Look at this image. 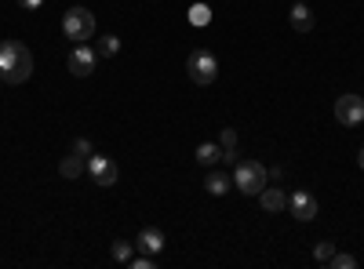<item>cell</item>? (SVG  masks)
I'll use <instances>...</instances> for the list:
<instances>
[{"mask_svg": "<svg viewBox=\"0 0 364 269\" xmlns=\"http://www.w3.org/2000/svg\"><path fill=\"white\" fill-rule=\"evenodd\" d=\"M29 77H33V51L22 40H0V80L26 84Z\"/></svg>", "mask_w": 364, "mask_h": 269, "instance_id": "obj_1", "label": "cell"}, {"mask_svg": "<svg viewBox=\"0 0 364 269\" xmlns=\"http://www.w3.org/2000/svg\"><path fill=\"white\" fill-rule=\"evenodd\" d=\"M266 182H269V175L259 160H237L233 164V186L245 197H259L266 190Z\"/></svg>", "mask_w": 364, "mask_h": 269, "instance_id": "obj_2", "label": "cell"}, {"mask_svg": "<svg viewBox=\"0 0 364 269\" xmlns=\"http://www.w3.org/2000/svg\"><path fill=\"white\" fill-rule=\"evenodd\" d=\"M63 33H66V40H77V44L91 40L95 37V15L87 8H70L63 15Z\"/></svg>", "mask_w": 364, "mask_h": 269, "instance_id": "obj_3", "label": "cell"}, {"mask_svg": "<svg viewBox=\"0 0 364 269\" xmlns=\"http://www.w3.org/2000/svg\"><path fill=\"white\" fill-rule=\"evenodd\" d=\"M186 73H190V80H193V84H200V87L215 84V77H219V62H215V55H211V51H193V55L186 58Z\"/></svg>", "mask_w": 364, "mask_h": 269, "instance_id": "obj_4", "label": "cell"}, {"mask_svg": "<svg viewBox=\"0 0 364 269\" xmlns=\"http://www.w3.org/2000/svg\"><path fill=\"white\" fill-rule=\"evenodd\" d=\"M336 121L343 128H360L364 124V99L360 95H343L336 102Z\"/></svg>", "mask_w": 364, "mask_h": 269, "instance_id": "obj_5", "label": "cell"}, {"mask_svg": "<svg viewBox=\"0 0 364 269\" xmlns=\"http://www.w3.org/2000/svg\"><path fill=\"white\" fill-rule=\"evenodd\" d=\"M87 175H91V182L95 186H117V178H120V168L109 160V157H99V153H91L87 157Z\"/></svg>", "mask_w": 364, "mask_h": 269, "instance_id": "obj_6", "label": "cell"}, {"mask_svg": "<svg viewBox=\"0 0 364 269\" xmlns=\"http://www.w3.org/2000/svg\"><path fill=\"white\" fill-rule=\"evenodd\" d=\"M288 212H291L299 222H314L317 212H321V204H317V197H314L310 190H295V193L288 197Z\"/></svg>", "mask_w": 364, "mask_h": 269, "instance_id": "obj_7", "label": "cell"}, {"mask_svg": "<svg viewBox=\"0 0 364 269\" xmlns=\"http://www.w3.org/2000/svg\"><path fill=\"white\" fill-rule=\"evenodd\" d=\"M95 62H99V51L87 48V44H77L70 51V73L73 77H91V73H95Z\"/></svg>", "mask_w": 364, "mask_h": 269, "instance_id": "obj_8", "label": "cell"}, {"mask_svg": "<svg viewBox=\"0 0 364 269\" xmlns=\"http://www.w3.org/2000/svg\"><path fill=\"white\" fill-rule=\"evenodd\" d=\"M259 204H262L266 215H281V212H288V193L281 186H266L259 193Z\"/></svg>", "mask_w": 364, "mask_h": 269, "instance_id": "obj_9", "label": "cell"}, {"mask_svg": "<svg viewBox=\"0 0 364 269\" xmlns=\"http://www.w3.org/2000/svg\"><path fill=\"white\" fill-rule=\"evenodd\" d=\"M164 244H168V241H164V233H161V229H149V226L135 236V248H139L142 255H161Z\"/></svg>", "mask_w": 364, "mask_h": 269, "instance_id": "obj_10", "label": "cell"}, {"mask_svg": "<svg viewBox=\"0 0 364 269\" xmlns=\"http://www.w3.org/2000/svg\"><path fill=\"white\" fill-rule=\"evenodd\" d=\"M288 22H291L295 33H310V29H314V11L306 8V0H295L291 11H288Z\"/></svg>", "mask_w": 364, "mask_h": 269, "instance_id": "obj_11", "label": "cell"}, {"mask_svg": "<svg viewBox=\"0 0 364 269\" xmlns=\"http://www.w3.org/2000/svg\"><path fill=\"white\" fill-rule=\"evenodd\" d=\"M204 190H208L211 197H226V193L233 190V178H230L226 171H208V178H204Z\"/></svg>", "mask_w": 364, "mask_h": 269, "instance_id": "obj_12", "label": "cell"}, {"mask_svg": "<svg viewBox=\"0 0 364 269\" xmlns=\"http://www.w3.org/2000/svg\"><path fill=\"white\" fill-rule=\"evenodd\" d=\"M219 146H223V160H226V164H237V160H240V149H237V131H233V128H223Z\"/></svg>", "mask_w": 364, "mask_h": 269, "instance_id": "obj_13", "label": "cell"}, {"mask_svg": "<svg viewBox=\"0 0 364 269\" xmlns=\"http://www.w3.org/2000/svg\"><path fill=\"white\" fill-rule=\"evenodd\" d=\"M219 160H223V146H215V142H200V146H197V164L215 168Z\"/></svg>", "mask_w": 364, "mask_h": 269, "instance_id": "obj_14", "label": "cell"}, {"mask_svg": "<svg viewBox=\"0 0 364 269\" xmlns=\"http://www.w3.org/2000/svg\"><path fill=\"white\" fill-rule=\"evenodd\" d=\"M84 171H87V160H84V157H77V153L63 157V164H58V175H63V178H80Z\"/></svg>", "mask_w": 364, "mask_h": 269, "instance_id": "obj_15", "label": "cell"}, {"mask_svg": "<svg viewBox=\"0 0 364 269\" xmlns=\"http://www.w3.org/2000/svg\"><path fill=\"white\" fill-rule=\"evenodd\" d=\"M109 255H113V262H132L135 258V244H128V241H113V248H109Z\"/></svg>", "mask_w": 364, "mask_h": 269, "instance_id": "obj_16", "label": "cell"}, {"mask_svg": "<svg viewBox=\"0 0 364 269\" xmlns=\"http://www.w3.org/2000/svg\"><path fill=\"white\" fill-rule=\"evenodd\" d=\"M99 58H113L117 51H120V37H113V33H106V37H99Z\"/></svg>", "mask_w": 364, "mask_h": 269, "instance_id": "obj_17", "label": "cell"}, {"mask_svg": "<svg viewBox=\"0 0 364 269\" xmlns=\"http://www.w3.org/2000/svg\"><path fill=\"white\" fill-rule=\"evenodd\" d=\"M331 269H353L357 265V255H346V251H336L331 255V262H328Z\"/></svg>", "mask_w": 364, "mask_h": 269, "instance_id": "obj_18", "label": "cell"}, {"mask_svg": "<svg viewBox=\"0 0 364 269\" xmlns=\"http://www.w3.org/2000/svg\"><path fill=\"white\" fill-rule=\"evenodd\" d=\"M331 255H336V244H328V241H321V244L314 248V258H317L321 265H328V262H331Z\"/></svg>", "mask_w": 364, "mask_h": 269, "instance_id": "obj_19", "label": "cell"}, {"mask_svg": "<svg viewBox=\"0 0 364 269\" xmlns=\"http://www.w3.org/2000/svg\"><path fill=\"white\" fill-rule=\"evenodd\" d=\"M208 18H211V8H208V4H193V8H190V22H193V26H204Z\"/></svg>", "mask_w": 364, "mask_h": 269, "instance_id": "obj_20", "label": "cell"}, {"mask_svg": "<svg viewBox=\"0 0 364 269\" xmlns=\"http://www.w3.org/2000/svg\"><path fill=\"white\" fill-rule=\"evenodd\" d=\"M73 153H77V157H84V160H87V157H91V153H95V149H91V142H87V138H77V142H73Z\"/></svg>", "mask_w": 364, "mask_h": 269, "instance_id": "obj_21", "label": "cell"}, {"mask_svg": "<svg viewBox=\"0 0 364 269\" xmlns=\"http://www.w3.org/2000/svg\"><path fill=\"white\" fill-rule=\"evenodd\" d=\"M154 262H157V255H139V258H132L128 265H132V269H149Z\"/></svg>", "mask_w": 364, "mask_h": 269, "instance_id": "obj_22", "label": "cell"}, {"mask_svg": "<svg viewBox=\"0 0 364 269\" xmlns=\"http://www.w3.org/2000/svg\"><path fill=\"white\" fill-rule=\"evenodd\" d=\"M18 8H26V11H41V8H44V0H18Z\"/></svg>", "mask_w": 364, "mask_h": 269, "instance_id": "obj_23", "label": "cell"}, {"mask_svg": "<svg viewBox=\"0 0 364 269\" xmlns=\"http://www.w3.org/2000/svg\"><path fill=\"white\" fill-rule=\"evenodd\" d=\"M357 168L364 171V146H360V153H357Z\"/></svg>", "mask_w": 364, "mask_h": 269, "instance_id": "obj_24", "label": "cell"}]
</instances>
